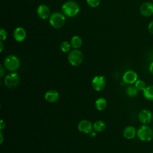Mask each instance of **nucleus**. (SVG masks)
<instances>
[{
	"instance_id": "nucleus-1",
	"label": "nucleus",
	"mask_w": 153,
	"mask_h": 153,
	"mask_svg": "<svg viewBox=\"0 0 153 153\" xmlns=\"http://www.w3.org/2000/svg\"><path fill=\"white\" fill-rule=\"evenodd\" d=\"M62 10L63 14L68 17H74L77 16L79 12V7L78 4L73 1H68L65 2Z\"/></svg>"
},
{
	"instance_id": "nucleus-2",
	"label": "nucleus",
	"mask_w": 153,
	"mask_h": 153,
	"mask_svg": "<svg viewBox=\"0 0 153 153\" xmlns=\"http://www.w3.org/2000/svg\"><path fill=\"white\" fill-rule=\"evenodd\" d=\"M137 136L142 141L149 142L153 139V129L146 124H143L137 128Z\"/></svg>"
},
{
	"instance_id": "nucleus-3",
	"label": "nucleus",
	"mask_w": 153,
	"mask_h": 153,
	"mask_svg": "<svg viewBox=\"0 0 153 153\" xmlns=\"http://www.w3.org/2000/svg\"><path fill=\"white\" fill-rule=\"evenodd\" d=\"M66 22L65 16L61 13L55 12L51 14L49 17L50 25L55 29H60L63 27Z\"/></svg>"
},
{
	"instance_id": "nucleus-4",
	"label": "nucleus",
	"mask_w": 153,
	"mask_h": 153,
	"mask_svg": "<svg viewBox=\"0 0 153 153\" xmlns=\"http://www.w3.org/2000/svg\"><path fill=\"white\" fill-rule=\"evenodd\" d=\"M83 59L84 56L82 53L78 49H74L68 53V62L73 66H79L82 63Z\"/></svg>"
},
{
	"instance_id": "nucleus-5",
	"label": "nucleus",
	"mask_w": 153,
	"mask_h": 153,
	"mask_svg": "<svg viewBox=\"0 0 153 153\" xmlns=\"http://www.w3.org/2000/svg\"><path fill=\"white\" fill-rule=\"evenodd\" d=\"M20 65L19 59L14 55L7 56L4 61V66L10 71L14 72L19 69Z\"/></svg>"
},
{
	"instance_id": "nucleus-6",
	"label": "nucleus",
	"mask_w": 153,
	"mask_h": 153,
	"mask_svg": "<svg viewBox=\"0 0 153 153\" xmlns=\"http://www.w3.org/2000/svg\"><path fill=\"white\" fill-rule=\"evenodd\" d=\"M4 83L7 87L10 89L14 88L18 86L20 83V76L17 73L12 72L6 75Z\"/></svg>"
},
{
	"instance_id": "nucleus-7",
	"label": "nucleus",
	"mask_w": 153,
	"mask_h": 153,
	"mask_svg": "<svg viewBox=\"0 0 153 153\" xmlns=\"http://www.w3.org/2000/svg\"><path fill=\"white\" fill-rule=\"evenodd\" d=\"M106 85L105 77L102 75L94 76L91 81V87L96 91H102Z\"/></svg>"
},
{
	"instance_id": "nucleus-8",
	"label": "nucleus",
	"mask_w": 153,
	"mask_h": 153,
	"mask_svg": "<svg viewBox=\"0 0 153 153\" xmlns=\"http://www.w3.org/2000/svg\"><path fill=\"white\" fill-rule=\"evenodd\" d=\"M78 130L84 134H89L93 130V124L87 120H82L78 124Z\"/></svg>"
},
{
	"instance_id": "nucleus-9",
	"label": "nucleus",
	"mask_w": 153,
	"mask_h": 153,
	"mask_svg": "<svg viewBox=\"0 0 153 153\" xmlns=\"http://www.w3.org/2000/svg\"><path fill=\"white\" fill-rule=\"evenodd\" d=\"M137 79V74L133 70H128L126 71L123 75V82L127 84H134Z\"/></svg>"
},
{
	"instance_id": "nucleus-10",
	"label": "nucleus",
	"mask_w": 153,
	"mask_h": 153,
	"mask_svg": "<svg viewBox=\"0 0 153 153\" xmlns=\"http://www.w3.org/2000/svg\"><path fill=\"white\" fill-rule=\"evenodd\" d=\"M138 119L143 124H149L152 119V112L149 109H143L139 112Z\"/></svg>"
},
{
	"instance_id": "nucleus-11",
	"label": "nucleus",
	"mask_w": 153,
	"mask_h": 153,
	"mask_svg": "<svg viewBox=\"0 0 153 153\" xmlns=\"http://www.w3.org/2000/svg\"><path fill=\"white\" fill-rule=\"evenodd\" d=\"M140 14L146 17L153 15V3L151 2H145L140 7Z\"/></svg>"
},
{
	"instance_id": "nucleus-12",
	"label": "nucleus",
	"mask_w": 153,
	"mask_h": 153,
	"mask_svg": "<svg viewBox=\"0 0 153 153\" xmlns=\"http://www.w3.org/2000/svg\"><path fill=\"white\" fill-rule=\"evenodd\" d=\"M59 93L54 89H50L47 91L44 94L45 100L49 103L56 102L59 100Z\"/></svg>"
},
{
	"instance_id": "nucleus-13",
	"label": "nucleus",
	"mask_w": 153,
	"mask_h": 153,
	"mask_svg": "<svg viewBox=\"0 0 153 153\" xmlns=\"http://www.w3.org/2000/svg\"><path fill=\"white\" fill-rule=\"evenodd\" d=\"M36 13L39 18L45 20L50 16V10L47 5L41 4L37 8Z\"/></svg>"
},
{
	"instance_id": "nucleus-14",
	"label": "nucleus",
	"mask_w": 153,
	"mask_h": 153,
	"mask_svg": "<svg viewBox=\"0 0 153 153\" xmlns=\"http://www.w3.org/2000/svg\"><path fill=\"white\" fill-rule=\"evenodd\" d=\"M13 37L14 39L19 42L23 41L26 37V32L22 27H16L13 32Z\"/></svg>"
},
{
	"instance_id": "nucleus-15",
	"label": "nucleus",
	"mask_w": 153,
	"mask_h": 153,
	"mask_svg": "<svg viewBox=\"0 0 153 153\" xmlns=\"http://www.w3.org/2000/svg\"><path fill=\"white\" fill-rule=\"evenodd\" d=\"M123 135L127 139H132L137 135V130L132 126H127L123 130Z\"/></svg>"
},
{
	"instance_id": "nucleus-16",
	"label": "nucleus",
	"mask_w": 153,
	"mask_h": 153,
	"mask_svg": "<svg viewBox=\"0 0 153 153\" xmlns=\"http://www.w3.org/2000/svg\"><path fill=\"white\" fill-rule=\"evenodd\" d=\"M95 108L100 111H104L107 107V101L104 97H99L95 101Z\"/></svg>"
},
{
	"instance_id": "nucleus-17",
	"label": "nucleus",
	"mask_w": 153,
	"mask_h": 153,
	"mask_svg": "<svg viewBox=\"0 0 153 153\" xmlns=\"http://www.w3.org/2000/svg\"><path fill=\"white\" fill-rule=\"evenodd\" d=\"M70 43L74 49H78L82 45V39L79 36L75 35L72 38Z\"/></svg>"
},
{
	"instance_id": "nucleus-18",
	"label": "nucleus",
	"mask_w": 153,
	"mask_h": 153,
	"mask_svg": "<svg viewBox=\"0 0 153 153\" xmlns=\"http://www.w3.org/2000/svg\"><path fill=\"white\" fill-rule=\"evenodd\" d=\"M106 128V124L102 120H97L93 123V130L97 133L103 131Z\"/></svg>"
},
{
	"instance_id": "nucleus-19",
	"label": "nucleus",
	"mask_w": 153,
	"mask_h": 153,
	"mask_svg": "<svg viewBox=\"0 0 153 153\" xmlns=\"http://www.w3.org/2000/svg\"><path fill=\"white\" fill-rule=\"evenodd\" d=\"M143 96L148 100H153V85L146 87L143 91Z\"/></svg>"
},
{
	"instance_id": "nucleus-20",
	"label": "nucleus",
	"mask_w": 153,
	"mask_h": 153,
	"mask_svg": "<svg viewBox=\"0 0 153 153\" xmlns=\"http://www.w3.org/2000/svg\"><path fill=\"white\" fill-rule=\"evenodd\" d=\"M72 46L70 42L65 41L61 42L60 45V48L61 51L63 53H69L71 51V48Z\"/></svg>"
},
{
	"instance_id": "nucleus-21",
	"label": "nucleus",
	"mask_w": 153,
	"mask_h": 153,
	"mask_svg": "<svg viewBox=\"0 0 153 153\" xmlns=\"http://www.w3.org/2000/svg\"><path fill=\"white\" fill-rule=\"evenodd\" d=\"M138 90L136 88V87L134 85H130L126 89V94L129 97H134L137 94Z\"/></svg>"
},
{
	"instance_id": "nucleus-22",
	"label": "nucleus",
	"mask_w": 153,
	"mask_h": 153,
	"mask_svg": "<svg viewBox=\"0 0 153 153\" xmlns=\"http://www.w3.org/2000/svg\"><path fill=\"white\" fill-rule=\"evenodd\" d=\"M134 86L139 91H143L146 87L145 82L142 79H137L134 83Z\"/></svg>"
},
{
	"instance_id": "nucleus-23",
	"label": "nucleus",
	"mask_w": 153,
	"mask_h": 153,
	"mask_svg": "<svg viewBox=\"0 0 153 153\" xmlns=\"http://www.w3.org/2000/svg\"><path fill=\"white\" fill-rule=\"evenodd\" d=\"M88 5L93 8L97 7L100 2V0H86Z\"/></svg>"
},
{
	"instance_id": "nucleus-24",
	"label": "nucleus",
	"mask_w": 153,
	"mask_h": 153,
	"mask_svg": "<svg viewBox=\"0 0 153 153\" xmlns=\"http://www.w3.org/2000/svg\"><path fill=\"white\" fill-rule=\"evenodd\" d=\"M7 31L4 29L1 28L0 29V40L2 41H4L7 39Z\"/></svg>"
},
{
	"instance_id": "nucleus-25",
	"label": "nucleus",
	"mask_w": 153,
	"mask_h": 153,
	"mask_svg": "<svg viewBox=\"0 0 153 153\" xmlns=\"http://www.w3.org/2000/svg\"><path fill=\"white\" fill-rule=\"evenodd\" d=\"M148 31L150 33L153 35V20H152L151 22H149V23L148 24Z\"/></svg>"
},
{
	"instance_id": "nucleus-26",
	"label": "nucleus",
	"mask_w": 153,
	"mask_h": 153,
	"mask_svg": "<svg viewBox=\"0 0 153 153\" xmlns=\"http://www.w3.org/2000/svg\"><path fill=\"white\" fill-rule=\"evenodd\" d=\"M5 66L3 65H0V77H2L5 74Z\"/></svg>"
},
{
	"instance_id": "nucleus-27",
	"label": "nucleus",
	"mask_w": 153,
	"mask_h": 153,
	"mask_svg": "<svg viewBox=\"0 0 153 153\" xmlns=\"http://www.w3.org/2000/svg\"><path fill=\"white\" fill-rule=\"evenodd\" d=\"M5 128V123L3 120H1V122H0V130H1V131H2Z\"/></svg>"
},
{
	"instance_id": "nucleus-28",
	"label": "nucleus",
	"mask_w": 153,
	"mask_h": 153,
	"mask_svg": "<svg viewBox=\"0 0 153 153\" xmlns=\"http://www.w3.org/2000/svg\"><path fill=\"white\" fill-rule=\"evenodd\" d=\"M149 72L153 75V61L150 63L149 66Z\"/></svg>"
},
{
	"instance_id": "nucleus-29",
	"label": "nucleus",
	"mask_w": 153,
	"mask_h": 153,
	"mask_svg": "<svg viewBox=\"0 0 153 153\" xmlns=\"http://www.w3.org/2000/svg\"><path fill=\"white\" fill-rule=\"evenodd\" d=\"M97 132L96 131H95L94 130H92L90 133H89V135H90V136L91 137H95L96 136V135H97V133H96Z\"/></svg>"
},
{
	"instance_id": "nucleus-30",
	"label": "nucleus",
	"mask_w": 153,
	"mask_h": 153,
	"mask_svg": "<svg viewBox=\"0 0 153 153\" xmlns=\"http://www.w3.org/2000/svg\"><path fill=\"white\" fill-rule=\"evenodd\" d=\"M3 140H4V137H3V134H2V131L0 132V143L2 144V142H3Z\"/></svg>"
},
{
	"instance_id": "nucleus-31",
	"label": "nucleus",
	"mask_w": 153,
	"mask_h": 153,
	"mask_svg": "<svg viewBox=\"0 0 153 153\" xmlns=\"http://www.w3.org/2000/svg\"><path fill=\"white\" fill-rule=\"evenodd\" d=\"M3 48H4V44L2 42V41H0V52L1 53L3 50Z\"/></svg>"
},
{
	"instance_id": "nucleus-32",
	"label": "nucleus",
	"mask_w": 153,
	"mask_h": 153,
	"mask_svg": "<svg viewBox=\"0 0 153 153\" xmlns=\"http://www.w3.org/2000/svg\"><path fill=\"white\" fill-rule=\"evenodd\" d=\"M150 153H153V152H150Z\"/></svg>"
},
{
	"instance_id": "nucleus-33",
	"label": "nucleus",
	"mask_w": 153,
	"mask_h": 153,
	"mask_svg": "<svg viewBox=\"0 0 153 153\" xmlns=\"http://www.w3.org/2000/svg\"><path fill=\"white\" fill-rule=\"evenodd\" d=\"M152 2H153V0H152Z\"/></svg>"
}]
</instances>
